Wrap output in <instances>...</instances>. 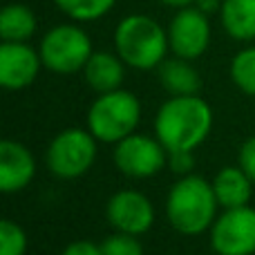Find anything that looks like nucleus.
<instances>
[{
	"instance_id": "1",
	"label": "nucleus",
	"mask_w": 255,
	"mask_h": 255,
	"mask_svg": "<svg viewBox=\"0 0 255 255\" xmlns=\"http://www.w3.org/2000/svg\"><path fill=\"white\" fill-rule=\"evenodd\" d=\"M213 108L199 94L170 97L154 115V136L168 152L197 150L213 130Z\"/></svg>"
},
{
	"instance_id": "2",
	"label": "nucleus",
	"mask_w": 255,
	"mask_h": 255,
	"mask_svg": "<svg viewBox=\"0 0 255 255\" xmlns=\"http://www.w3.org/2000/svg\"><path fill=\"white\" fill-rule=\"evenodd\" d=\"M217 197L213 190V181L204 177L184 175L170 186L166 197V217L168 224L181 235H199L211 231L217 220Z\"/></svg>"
},
{
	"instance_id": "3",
	"label": "nucleus",
	"mask_w": 255,
	"mask_h": 255,
	"mask_svg": "<svg viewBox=\"0 0 255 255\" xmlns=\"http://www.w3.org/2000/svg\"><path fill=\"white\" fill-rule=\"evenodd\" d=\"M115 52L132 70H157L170 52L168 29L152 16L130 13L115 29Z\"/></svg>"
},
{
	"instance_id": "4",
	"label": "nucleus",
	"mask_w": 255,
	"mask_h": 255,
	"mask_svg": "<svg viewBox=\"0 0 255 255\" xmlns=\"http://www.w3.org/2000/svg\"><path fill=\"white\" fill-rule=\"evenodd\" d=\"M141 121V103L130 90H112L99 94L85 117L88 130L101 143H119L128 134L136 132Z\"/></svg>"
},
{
	"instance_id": "5",
	"label": "nucleus",
	"mask_w": 255,
	"mask_h": 255,
	"mask_svg": "<svg viewBox=\"0 0 255 255\" xmlns=\"http://www.w3.org/2000/svg\"><path fill=\"white\" fill-rule=\"evenodd\" d=\"M43 67L54 74H74L83 72L85 63L94 54L92 38L83 27L74 22H63L45 31L38 45Z\"/></svg>"
},
{
	"instance_id": "6",
	"label": "nucleus",
	"mask_w": 255,
	"mask_h": 255,
	"mask_svg": "<svg viewBox=\"0 0 255 255\" xmlns=\"http://www.w3.org/2000/svg\"><path fill=\"white\" fill-rule=\"evenodd\" d=\"M97 136L88 128H65L47 145L45 163L58 179H79L97 161Z\"/></svg>"
},
{
	"instance_id": "7",
	"label": "nucleus",
	"mask_w": 255,
	"mask_h": 255,
	"mask_svg": "<svg viewBox=\"0 0 255 255\" xmlns=\"http://www.w3.org/2000/svg\"><path fill=\"white\" fill-rule=\"evenodd\" d=\"M115 166L121 175L132 179H150L163 166H168V150L157 136L132 132L115 143Z\"/></svg>"
},
{
	"instance_id": "8",
	"label": "nucleus",
	"mask_w": 255,
	"mask_h": 255,
	"mask_svg": "<svg viewBox=\"0 0 255 255\" xmlns=\"http://www.w3.org/2000/svg\"><path fill=\"white\" fill-rule=\"evenodd\" d=\"M211 247L215 255H253L255 208H224L211 226Z\"/></svg>"
},
{
	"instance_id": "9",
	"label": "nucleus",
	"mask_w": 255,
	"mask_h": 255,
	"mask_svg": "<svg viewBox=\"0 0 255 255\" xmlns=\"http://www.w3.org/2000/svg\"><path fill=\"white\" fill-rule=\"evenodd\" d=\"M168 43H170L172 56L186 58V61H197L199 56H204V52L211 45L208 13H204L195 4L177 9L168 25Z\"/></svg>"
},
{
	"instance_id": "10",
	"label": "nucleus",
	"mask_w": 255,
	"mask_h": 255,
	"mask_svg": "<svg viewBox=\"0 0 255 255\" xmlns=\"http://www.w3.org/2000/svg\"><path fill=\"white\" fill-rule=\"evenodd\" d=\"M108 224L115 231L132 235H143L154 224V206L139 190H119L106 204Z\"/></svg>"
},
{
	"instance_id": "11",
	"label": "nucleus",
	"mask_w": 255,
	"mask_h": 255,
	"mask_svg": "<svg viewBox=\"0 0 255 255\" xmlns=\"http://www.w3.org/2000/svg\"><path fill=\"white\" fill-rule=\"evenodd\" d=\"M40 67H43L40 52L31 47L29 43L2 40L0 45V85L4 90L20 92V90L34 85Z\"/></svg>"
},
{
	"instance_id": "12",
	"label": "nucleus",
	"mask_w": 255,
	"mask_h": 255,
	"mask_svg": "<svg viewBox=\"0 0 255 255\" xmlns=\"http://www.w3.org/2000/svg\"><path fill=\"white\" fill-rule=\"evenodd\" d=\"M36 177V159L27 145L13 139L0 143V190L13 195L25 190Z\"/></svg>"
},
{
	"instance_id": "13",
	"label": "nucleus",
	"mask_w": 255,
	"mask_h": 255,
	"mask_svg": "<svg viewBox=\"0 0 255 255\" xmlns=\"http://www.w3.org/2000/svg\"><path fill=\"white\" fill-rule=\"evenodd\" d=\"M126 67L128 65L124 63V58L117 52H94L83 67L85 83L99 94L119 90L124 83Z\"/></svg>"
},
{
	"instance_id": "14",
	"label": "nucleus",
	"mask_w": 255,
	"mask_h": 255,
	"mask_svg": "<svg viewBox=\"0 0 255 255\" xmlns=\"http://www.w3.org/2000/svg\"><path fill=\"white\" fill-rule=\"evenodd\" d=\"M253 181L240 166H224L213 177V190L220 208H240L249 206L253 197Z\"/></svg>"
},
{
	"instance_id": "15",
	"label": "nucleus",
	"mask_w": 255,
	"mask_h": 255,
	"mask_svg": "<svg viewBox=\"0 0 255 255\" xmlns=\"http://www.w3.org/2000/svg\"><path fill=\"white\" fill-rule=\"evenodd\" d=\"M193 61L172 56L166 58L161 65L157 67L159 72V83L163 85L170 97H186V94H199L202 90V76L199 72L190 65Z\"/></svg>"
},
{
	"instance_id": "16",
	"label": "nucleus",
	"mask_w": 255,
	"mask_h": 255,
	"mask_svg": "<svg viewBox=\"0 0 255 255\" xmlns=\"http://www.w3.org/2000/svg\"><path fill=\"white\" fill-rule=\"evenodd\" d=\"M220 20L233 40H255V0H222Z\"/></svg>"
},
{
	"instance_id": "17",
	"label": "nucleus",
	"mask_w": 255,
	"mask_h": 255,
	"mask_svg": "<svg viewBox=\"0 0 255 255\" xmlns=\"http://www.w3.org/2000/svg\"><path fill=\"white\" fill-rule=\"evenodd\" d=\"M36 13L27 4L11 2L0 11V38L11 43H27L36 34Z\"/></svg>"
},
{
	"instance_id": "18",
	"label": "nucleus",
	"mask_w": 255,
	"mask_h": 255,
	"mask_svg": "<svg viewBox=\"0 0 255 255\" xmlns=\"http://www.w3.org/2000/svg\"><path fill=\"white\" fill-rule=\"evenodd\" d=\"M54 2L74 22H94L112 11L117 0H54Z\"/></svg>"
},
{
	"instance_id": "19",
	"label": "nucleus",
	"mask_w": 255,
	"mask_h": 255,
	"mask_svg": "<svg viewBox=\"0 0 255 255\" xmlns=\"http://www.w3.org/2000/svg\"><path fill=\"white\" fill-rule=\"evenodd\" d=\"M231 81L249 97H255V45L240 49L231 61Z\"/></svg>"
},
{
	"instance_id": "20",
	"label": "nucleus",
	"mask_w": 255,
	"mask_h": 255,
	"mask_svg": "<svg viewBox=\"0 0 255 255\" xmlns=\"http://www.w3.org/2000/svg\"><path fill=\"white\" fill-rule=\"evenodd\" d=\"M27 253V233L13 220L0 222V255H25Z\"/></svg>"
},
{
	"instance_id": "21",
	"label": "nucleus",
	"mask_w": 255,
	"mask_h": 255,
	"mask_svg": "<svg viewBox=\"0 0 255 255\" xmlns=\"http://www.w3.org/2000/svg\"><path fill=\"white\" fill-rule=\"evenodd\" d=\"M99 247H101L103 255H143V244H141L139 235L121 233V231L108 235Z\"/></svg>"
},
{
	"instance_id": "22",
	"label": "nucleus",
	"mask_w": 255,
	"mask_h": 255,
	"mask_svg": "<svg viewBox=\"0 0 255 255\" xmlns=\"http://www.w3.org/2000/svg\"><path fill=\"white\" fill-rule=\"evenodd\" d=\"M195 150H175V152H168V166L175 175L184 177L190 175L195 168Z\"/></svg>"
},
{
	"instance_id": "23",
	"label": "nucleus",
	"mask_w": 255,
	"mask_h": 255,
	"mask_svg": "<svg viewBox=\"0 0 255 255\" xmlns=\"http://www.w3.org/2000/svg\"><path fill=\"white\" fill-rule=\"evenodd\" d=\"M238 166L251 177V181L255 184V136H249V139L240 145Z\"/></svg>"
},
{
	"instance_id": "24",
	"label": "nucleus",
	"mask_w": 255,
	"mask_h": 255,
	"mask_svg": "<svg viewBox=\"0 0 255 255\" xmlns=\"http://www.w3.org/2000/svg\"><path fill=\"white\" fill-rule=\"evenodd\" d=\"M61 255H103V253L99 244L90 242V240H76V242L67 244Z\"/></svg>"
},
{
	"instance_id": "25",
	"label": "nucleus",
	"mask_w": 255,
	"mask_h": 255,
	"mask_svg": "<svg viewBox=\"0 0 255 255\" xmlns=\"http://www.w3.org/2000/svg\"><path fill=\"white\" fill-rule=\"evenodd\" d=\"M195 7H199L204 13H213V11H220L222 0H195Z\"/></svg>"
},
{
	"instance_id": "26",
	"label": "nucleus",
	"mask_w": 255,
	"mask_h": 255,
	"mask_svg": "<svg viewBox=\"0 0 255 255\" xmlns=\"http://www.w3.org/2000/svg\"><path fill=\"white\" fill-rule=\"evenodd\" d=\"M163 2L166 7H172V9H181V7H188V4H195V0H159Z\"/></svg>"
}]
</instances>
